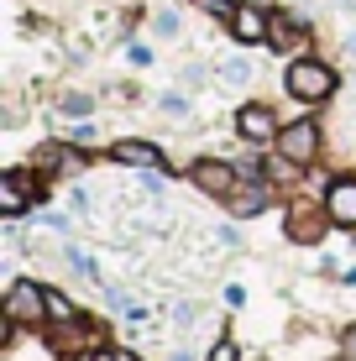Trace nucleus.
Masks as SVG:
<instances>
[{
  "label": "nucleus",
  "mask_w": 356,
  "mask_h": 361,
  "mask_svg": "<svg viewBox=\"0 0 356 361\" xmlns=\"http://www.w3.org/2000/svg\"><path fill=\"white\" fill-rule=\"evenodd\" d=\"M278 131H283V126H278V116L262 105V99H247V105L236 110V136L247 147H273Z\"/></svg>",
  "instance_id": "obj_6"
},
{
  "label": "nucleus",
  "mask_w": 356,
  "mask_h": 361,
  "mask_svg": "<svg viewBox=\"0 0 356 361\" xmlns=\"http://www.w3.org/2000/svg\"><path fill=\"white\" fill-rule=\"evenodd\" d=\"M94 136H100V131L90 126V116H84L79 126H68V142H73V147H84V152H90V147H94Z\"/></svg>",
  "instance_id": "obj_19"
},
{
  "label": "nucleus",
  "mask_w": 356,
  "mask_h": 361,
  "mask_svg": "<svg viewBox=\"0 0 356 361\" xmlns=\"http://www.w3.org/2000/svg\"><path fill=\"white\" fill-rule=\"evenodd\" d=\"M178 27H183L178 11H157V16H152V32H157V37H178Z\"/></svg>",
  "instance_id": "obj_18"
},
{
  "label": "nucleus",
  "mask_w": 356,
  "mask_h": 361,
  "mask_svg": "<svg viewBox=\"0 0 356 361\" xmlns=\"http://www.w3.org/2000/svg\"><path fill=\"white\" fill-rule=\"evenodd\" d=\"M273 152L288 157V163H299V168H309L314 157H320V121H293V126H283L278 142H273Z\"/></svg>",
  "instance_id": "obj_2"
},
{
  "label": "nucleus",
  "mask_w": 356,
  "mask_h": 361,
  "mask_svg": "<svg viewBox=\"0 0 356 361\" xmlns=\"http://www.w3.org/2000/svg\"><path fill=\"white\" fill-rule=\"evenodd\" d=\"M168 361H194V356H189V351H173V356H168Z\"/></svg>",
  "instance_id": "obj_27"
},
{
  "label": "nucleus",
  "mask_w": 356,
  "mask_h": 361,
  "mask_svg": "<svg viewBox=\"0 0 356 361\" xmlns=\"http://www.w3.org/2000/svg\"><path fill=\"white\" fill-rule=\"evenodd\" d=\"M325 215L336 220V231H356V178H330L325 183Z\"/></svg>",
  "instance_id": "obj_9"
},
{
  "label": "nucleus",
  "mask_w": 356,
  "mask_h": 361,
  "mask_svg": "<svg viewBox=\"0 0 356 361\" xmlns=\"http://www.w3.org/2000/svg\"><path fill=\"white\" fill-rule=\"evenodd\" d=\"M231 37L247 47H267V32H273V11L257 6V0H236V11H231Z\"/></svg>",
  "instance_id": "obj_4"
},
{
  "label": "nucleus",
  "mask_w": 356,
  "mask_h": 361,
  "mask_svg": "<svg viewBox=\"0 0 356 361\" xmlns=\"http://www.w3.org/2000/svg\"><path fill=\"white\" fill-rule=\"evenodd\" d=\"M215 73L231 84V90H247V84H252V58H226Z\"/></svg>",
  "instance_id": "obj_14"
},
{
  "label": "nucleus",
  "mask_w": 356,
  "mask_h": 361,
  "mask_svg": "<svg viewBox=\"0 0 356 361\" xmlns=\"http://www.w3.org/2000/svg\"><path fill=\"white\" fill-rule=\"evenodd\" d=\"M32 199H37V178L27 168H11L6 178H0V215L6 220H21L32 209Z\"/></svg>",
  "instance_id": "obj_8"
},
{
  "label": "nucleus",
  "mask_w": 356,
  "mask_h": 361,
  "mask_svg": "<svg viewBox=\"0 0 356 361\" xmlns=\"http://www.w3.org/2000/svg\"><path fill=\"white\" fill-rule=\"evenodd\" d=\"M116 361H142V356H131V351H116Z\"/></svg>",
  "instance_id": "obj_26"
},
{
  "label": "nucleus",
  "mask_w": 356,
  "mask_h": 361,
  "mask_svg": "<svg viewBox=\"0 0 356 361\" xmlns=\"http://www.w3.org/2000/svg\"><path fill=\"white\" fill-rule=\"evenodd\" d=\"M336 68L325 63V58H288V68H283V90L299 99V105H325L330 94H336Z\"/></svg>",
  "instance_id": "obj_1"
},
{
  "label": "nucleus",
  "mask_w": 356,
  "mask_h": 361,
  "mask_svg": "<svg viewBox=\"0 0 356 361\" xmlns=\"http://www.w3.org/2000/svg\"><path fill=\"white\" fill-rule=\"evenodd\" d=\"M210 361H236V341H215V351H210Z\"/></svg>",
  "instance_id": "obj_22"
},
{
  "label": "nucleus",
  "mask_w": 356,
  "mask_h": 361,
  "mask_svg": "<svg viewBox=\"0 0 356 361\" xmlns=\"http://www.w3.org/2000/svg\"><path fill=\"white\" fill-rule=\"evenodd\" d=\"M226 304L241 309V304H247V288H241V283H231V288H226Z\"/></svg>",
  "instance_id": "obj_23"
},
{
  "label": "nucleus",
  "mask_w": 356,
  "mask_h": 361,
  "mask_svg": "<svg viewBox=\"0 0 356 361\" xmlns=\"http://www.w3.org/2000/svg\"><path fill=\"white\" fill-rule=\"evenodd\" d=\"M189 183L200 194H210V199H231V194H236V183H241V168L236 163H220V157H200V163L189 168Z\"/></svg>",
  "instance_id": "obj_3"
},
{
  "label": "nucleus",
  "mask_w": 356,
  "mask_h": 361,
  "mask_svg": "<svg viewBox=\"0 0 356 361\" xmlns=\"http://www.w3.org/2000/svg\"><path fill=\"white\" fill-rule=\"evenodd\" d=\"M346 356L356 361V330H346Z\"/></svg>",
  "instance_id": "obj_24"
},
{
  "label": "nucleus",
  "mask_w": 356,
  "mask_h": 361,
  "mask_svg": "<svg viewBox=\"0 0 356 361\" xmlns=\"http://www.w3.org/2000/svg\"><path fill=\"white\" fill-rule=\"evenodd\" d=\"M6 319H11V325H42V319H47V288L16 278L11 293H6Z\"/></svg>",
  "instance_id": "obj_5"
},
{
  "label": "nucleus",
  "mask_w": 356,
  "mask_h": 361,
  "mask_svg": "<svg viewBox=\"0 0 356 361\" xmlns=\"http://www.w3.org/2000/svg\"><path fill=\"white\" fill-rule=\"evenodd\" d=\"M58 110H63L68 121H79V116H90V110H94V94H84V90H68V94H58Z\"/></svg>",
  "instance_id": "obj_16"
},
{
  "label": "nucleus",
  "mask_w": 356,
  "mask_h": 361,
  "mask_svg": "<svg viewBox=\"0 0 356 361\" xmlns=\"http://www.w3.org/2000/svg\"><path fill=\"white\" fill-rule=\"evenodd\" d=\"M330 226H336V220L325 215V204H320V209H293V215H288V241L314 246V241H320V235H325Z\"/></svg>",
  "instance_id": "obj_12"
},
{
  "label": "nucleus",
  "mask_w": 356,
  "mask_h": 361,
  "mask_svg": "<svg viewBox=\"0 0 356 361\" xmlns=\"http://www.w3.org/2000/svg\"><path fill=\"white\" fill-rule=\"evenodd\" d=\"M267 47L283 53V58H304V53H309V27H304V16H293V11H273Z\"/></svg>",
  "instance_id": "obj_7"
},
{
  "label": "nucleus",
  "mask_w": 356,
  "mask_h": 361,
  "mask_svg": "<svg viewBox=\"0 0 356 361\" xmlns=\"http://www.w3.org/2000/svg\"><path fill=\"white\" fill-rule=\"evenodd\" d=\"M63 262L79 272V278H90V283H100V262H94L90 252H84V246H63Z\"/></svg>",
  "instance_id": "obj_15"
},
{
  "label": "nucleus",
  "mask_w": 356,
  "mask_h": 361,
  "mask_svg": "<svg viewBox=\"0 0 356 361\" xmlns=\"http://www.w3.org/2000/svg\"><path fill=\"white\" fill-rule=\"evenodd\" d=\"M47 319H58V325H79V304H73L63 288H47Z\"/></svg>",
  "instance_id": "obj_13"
},
{
  "label": "nucleus",
  "mask_w": 356,
  "mask_h": 361,
  "mask_svg": "<svg viewBox=\"0 0 356 361\" xmlns=\"http://www.w3.org/2000/svg\"><path fill=\"white\" fill-rule=\"evenodd\" d=\"M126 58H131L137 68H147V63H152V47H147V42H131V47H126Z\"/></svg>",
  "instance_id": "obj_20"
},
{
  "label": "nucleus",
  "mask_w": 356,
  "mask_h": 361,
  "mask_svg": "<svg viewBox=\"0 0 356 361\" xmlns=\"http://www.w3.org/2000/svg\"><path fill=\"white\" fill-rule=\"evenodd\" d=\"M42 226L58 231V235H68V215H58V209H42Z\"/></svg>",
  "instance_id": "obj_21"
},
{
  "label": "nucleus",
  "mask_w": 356,
  "mask_h": 361,
  "mask_svg": "<svg viewBox=\"0 0 356 361\" xmlns=\"http://www.w3.org/2000/svg\"><path fill=\"white\" fill-rule=\"evenodd\" d=\"M346 53H351V58H356V37H346Z\"/></svg>",
  "instance_id": "obj_28"
},
{
  "label": "nucleus",
  "mask_w": 356,
  "mask_h": 361,
  "mask_svg": "<svg viewBox=\"0 0 356 361\" xmlns=\"http://www.w3.org/2000/svg\"><path fill=\"white\" fill-rule=\"evenodd\" d=\"M226 204H231V215H236V220H252V215H262V209L273 204V189H267V178H241L236 194H231Z\"/></svg>",
  "instance_id": "obj_10"
},
{
  "label": "nucleus",
  "mask_w": 356,
  "mask_h": 361,
  "mask_svg": "<svg viewBox=\"0 0 356 361\" xmlns=\"http://www.w3.org/2000/svg\"><path fill=\"white\" fill-rule=\"evenodd\" d=\"M110 163H121V168H163L168 157H163V147H152V142H137V136H126V142H110Z\"/></svg>",
  "instance_id": "obj_11"
},
{
  "label": "nucleus",
  "mask_w": 356,
  "mask_h": 361,
  "mask_svg": "<svg viewBox=\"0 0 356 361\" xmlns=\"http://www.w3.org/2000/svg\"><path fill=\"white\" fill-rule=\"evenodd\" d=\"M73 361H116V356H73Z\"/></svg>",
  "instance_id": "obj_25"
},
{
  "label": "nucleus",
  "mask_w": 356,
  "mask_h": 361,
  "mask_svg": "<svg viewBox=\"0 0 356 361\" xmlns=\"http://www.w3.org/2000/svg\"><path fill=\"white\" fill-rule=\"evenodd\" d=\"M157 110L173 116V121H183V116H189V99H183V94H157Z\"/></svg>",
  "instance_id": "obj_17"
}]
</instances>
